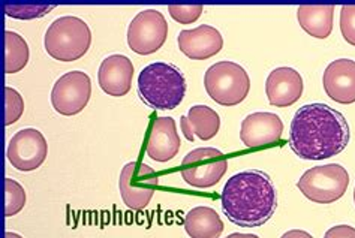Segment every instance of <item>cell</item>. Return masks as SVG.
<instances>
[{
  "instance_id": "cell-1",
  "label": "cell",
  "mask_w": 355,
  "mask_h": 238,
  "mask_svg": "<svg viewBox=\"0 0 355 238\" xmlns=\"http://www.w3.org/2000/svg\"><path fill=\"white\" fill-rule=\"evenodd\" d=\"M349 138V125L340 111L309 103L294 114L288 144L300 159L324 160L340 155Z\"/></svg>"
},
{
  "instance_id": "cell-2",
  "label": "cell",
  "mask_w": 355,
  "mask_h": 238,
  "mask_svg": "<svg viewBox=\"0 0 355 238\" xmlns=\"http://www.w3.org/2000/svg\"><path fill=\"white\" fill-rule=\"evenodd\" d=\"M223 214L241 228H259L277 208L275 183L263 171L248 169L228 178L220 194Z\"/></svg>"
},
{
  "instance_id": "cell-3",
  "label": "cell",
  "mask_w": 355,
  "mask_h": 238,
  "mask_svg": "<svg viewBox=\"0 0 355 238\" xmlns=\"http://www.w3.org/2000/svg\"><path fill=\"white\" fill-rule=\"evenodd\" d=\"M188 84L183 72L173 63L155 62L138 75V94L155 110H174L184 99Z\"/></svg>"
},
{
  "instance_id": "cell-4",
  "label": "cell",
  "mask_w": 355,
  "mask_h": 238,
  "mask_svg": "<svg viewBox=\"0 0 355 238\" xmlns=\"http://www.w3.org/2000/svg\"><path fill=\"white\" fill-rule=\"evenodd\" d=\"M92 45V31L80 17L64 15L54 20L44 36L45 51L59 62H76Z\"/></svg>"
},
{
  "instance_id": "cell-5",
  "label": "cell",
  "mask_w": 355,
  "mask_h": 238,
  "mask_svg": "<svg viewBox=\"0 0 355 238\" xmlns=\"http://www.w3.org/2000/svg\"><path fill=\"white\" fill-rule=\"evenodd\" d=\"M204 85L209 96L222 107H236L248 98L250 78L234 62H218L205 71Z\"/></svg>"
},
{
  "instance_id": "cell-6",
  "label": "cell",
  "mask_w": 355,
  "mask_h": 238,
  "mask_svg": "<svg viewBox=\"0 0 355 238\" xmlns=\"http://www.w3.org/2000/svg\"><path fill=\"white\" fill-rule=\"evenodd\" d=\"M349 174L339 164H329L307 169L300 177L297 187L315 204H333L347 194Z\"/></svg>"
},
{
  "instance_id": "cell-7",
  "label": "cell",
  "mask_w": 355,
  "mask_h": 238,
  "mask_svg": "<svg viewBox=\"0 0 355 238\" xmlns=\"http://www.w3.org/2000/svg\"><path fill=\"white\" fill-rule=\"evenodd\" d=\"M227 171L228 160L218 148H195L182 160V177L192 187L209 189L216 186Z\"/></svg>"
},
{
  "instance_id": "cell-8",
  "label": "cell",
  "mask_w": 355,
  "mask_h": 238,
  "mask_svg": "<svg viewBox=\"0 0 355 238\" xmlns=\"http://www.w3.org/2000/svg\"><path fill=\"white\" fill-rule=\"evenodd\" d=\"M159 186L156 171L143 162H129L119 178L120 195L130 210H143L150 204Z\"/></svg>"
},
{
  "instance_id": "cell-9",
  "label": "cell",
  "mask_w": 355,
  "mask_h": 238,
  "mask_svg": "<svg viewBox=\"0 0 355 238\" xmlns=\"http://www.w3.org/2000/svg\"><path fill=\"white\" fill-rule=\"evenodd\" d=\"M129 49L139 56L161 50L168 37V23L161 11L146 9L134 17L128 27Z\"/></svg>"
},
{
  "instance_id": "cell-10",
  "label": "cell",
  "mask_w": 355,
  "mask_h": 238,
  "mask_svg": "<svg viewBox=\"0 0 355 238\" xmlns=\"http://www.w3.org/2000/svg\"><path fill=\"white\" fill-rule=\"evenodd\" d=\"M92 98V81L86 72L71 71L54 83L51 105L62 116H77Z\"/></svg>"
},
{
  "instance_id": "cell-11",
  "label": "cell",
  "mask_w": 355,
  "mask_h": 238,
  "mask_svg": "<svg viewBox=\"0 0 355 238\" xmlns=\"http://www.w3.org/2000/svg\"><path fill=\"white\" fill-rule=\"evenodd\" d=\"M49 155V142L44 133L33 128L18 130L11 138L6 150V158L15 169L23 173L38 169Z\"/></svg>"
},
{
  "instance_id": "cell-12",
  "label": "cell",
  "mask_w": 355,
  "mask_h": 238,
  "mask_svg": "<svg viewBox=\"0 0 355 238\" xmlns=\"http://www.w3.org/2000/svg\"><path fill=\"white\" fill-rule=\"evenodd\" d=\"M284 121L273 112H254L241 121L240 139L248 148H263L282 138Z\"/></svg>"
},
{
  "instance_id": "cell-13",
  "label": "cell",
  "mask_w": 355,
  "mask_h": 238,
  "mask_svg": "<svg viewBox=\"0 0 355 238\" xmlns=\"http://www.w3.org/2000/svg\"><path fill=\"white\" fill-rule=\"evenodd\" d=\"M134 65L123 54H111L102 60L98 71L99 87L110 96H126L132 87Z\"/></svg>"
},
{
  "instance_id": "cell-14",
  "label": "cell",
  "mask_w": 355,
  "mask_h": 238,
  "mask_svg": "<svg viewBox=\"0 0 355 238\" xmlns=\"http://www.w3.org/2000/svg\"><path fill=\"white\" fill-rule=\"evenodd\" d=\"M303 78L298 71L282 66L268 74L266 81V93L268 102L273 107L286 108L291 107L302 98L303 94Z\"/></svg>"
},
{
  "instance_id": "cell-15",
  "label": "cell",
  "mask_w": 355,
  "mask_h": 238,
  "mask_svg": "<svg viewBox=\"0 0 355 238\" xmlns=\"http://www.w3.org/2000/svg\"><path fill=\"white\" fill-rule=\"evenodd\" d=\"M180 51L192 60H207L223 49V36L218 28L201 24L191 31H182L177 37Z\"/></svg>"
},
{
  "instance_id": "cell-16",
  "label": "cell",
  "mask_w": 355,
  "mask_h": 238,
  "mask_svg": "<svg viewBox=\"0 0 355 238\" xmlns=\"http://www.w3.org/2000/svg\"><path fill=\"white\" fill-rule=\"evenodd\" d=\"M324 90L333 101L349 105L355 102V60L338 59L327 66L322 77Z\"/></svg>"
},
{
  "instance_id": "cell-17",
  "label": "cell",
  "mask_w": 355,
  "mask_h": 238,
  "mask_svg": "<svg viewBox=\"0 0 355 238\" xmlns=\"http://www.w3.org/2000/svg\"><path fill=\"white\" fill-rule=\"evenodd\" d=\"M180 137L177 133L173 117H157L148 132L146 153L156 162H168L177 156L180 150Z\"/></svg>"
},
{
  "instance_id": "cell-18",
  "label": "cell",
  "mask_w": 355,
  "mask_h": 238,
  "mask_svg": "<svg viewBox=\"0 0 355 238\" xmlns=\"http://www.w3.org/2000/svg\"><path fill=\"white\" fill-rule=\"evenodd\" d=\"M180 128L189 142H193L197 138L209 141L218 135L220 117L216 111L207 105H193L188 116L180 117Z\"/></svg>"
},
{
  "instance_id": "cell-19",
  "label": "cell",
  "mask_w": 355,
  "mask_h": 238,
  "mask_svg": "<svg viewBox=\"0 0 355 238\" xmlns=\"http://www.w3.org/2000/svg\"><path fill=\"white\" fill-rule=\"evenodd\" d=\"M334 5H303L297 9V20L307 35L325 40L333 32Z\"/></svg>"
},
{
  "instance_id": "cell-20",
  "label": "cell",
  "mask_w": 355,
  "mask_h": 238,
  "mask_svg": "<svg viewBox=\"0 0 355 238\" xmlns=\"http://www.w3.org/2000/svg\"><path fill=\"white\" fill-rule=\"evenodd\" d=\"M184 231L191 238H220L225 225L216 210L210 207H195L184 217Z\"/></svg>"
},
{
  "instance_id": "cell-21",
  "label": "cell",
  "mask_w": 355,
  "mask_h": 238,
  "mask_svg": "<svg viewBox=\"0 0 355 238\" xmlns=\"http://www.w3.org/2000/svg\"><path fill=\"white\" fill-rule=\"evenodd\" d=\"M31 59L29 45L21 35L12 31L5 32V72L17 74L26 68Z\"/></svg>"
},
{
  "instance_id": "cell-22",
  "label": "cell",
  "mask_w": 355,
  "mask_h": 238,
  "mask_svg": "<svg viewBox=\"0 0 355 238\" xmlns=\"http://www.w3.org/2000/svg\"><path fill=\"white\" fill-rule=\"evenodd\" d=\"M5 195H6L5 216L12 217V216L20 213L26 205V190H24V187L12 178H6L5 180Z\"/></svg>"
},
{
  "instance_id": "cell-23",
  "label": "cell",
  "mask_w": 355,
  "mask_h": 238,
  "mask_svg": "<svg viewBox=\"0 0 355 238\" xmlns=\"http://www.w3.org/2000/svg\"><path fill=\"white\" fill-rule=\"evenodd\" d=\"M5 14L20 20H32L51 12L55 5H38V3H3Z\"/></svg>"
},
{
  "instance_id": "cell-24",
  "label": "cell",
  "mask_w": 355,
  "mask_h": 238,
  "mask_svg": "<svg viewBox=\"0 0 355 238\" xmlns=\"http://www.w3.org/2000/svg\"><path fill=\"white\" fill-rule=\"evenodd\" d=\"M5 101H6V110H5V125L11 126L15 121L20 120L24 112V101L20 93L12 87H5Z\"/></svg>"
},
{
  "instance_id": "cell-25",
  "label": "cell",
  "mask_w": 355,
  "mask_h": 238,
  "mask_svg": "<svg viewBox=\"0 0 355 238\" xmlns=\"http://www.w3.org/2000/svg\"><path fill=\"white\" fill-rule=\"evenodd\" d=\"M202 5H171L168 6V12L173 17V20L180 24H191L200 20L202 15Z\"/></svg>"
},
{
  "instance_id": "cell-26",
  "label": "cell",
  "mask_w": 355,
  "mask_h": 238,
  "mask_svg": "<svg viewBox=\"0 0 355 238\" xmlns=\"http://www.w3.org/2000/svg\"><path fill=\"white\" fill-rule=\"evenodd\" d=\"M340 32L345 41L355 46V5H345L340 9Z\"/></svg>"
},
{
  "instance_id": "cell-27",
  "label": "cell",
  "mask_w": 355,
  "mask_h": 238,
  "mask_svg": "<svg viewBox=\"0 0 355 238\" xmlns=\"http://www.w3.org/2000/svg\"><path fill=\"white\" fill-rule=\"evenodd\" d=\"M324 238H355V228L349 225H336L325 232Z\"/></svg>"
},
{
  "instance_id": "cell-28",
  "label": "cell",
  "mask_w": 355,
  "mask_h": 238,
  "mask_svg": "<svg viewBox=\"0 0 355 238\" xmlns=\"http://www.w3.org/2000/svg\"><path fill=\"white\" fill-rule=\"evenodd\" d=\"M280 238H313V237L303 230H291V231L285 232Z\"/></svg>"
},
{
  "instance_id": "cell-29",
  "label": "cell",
  "mask_w": 355,
  "mask_h": 238,
  "mask_svg": "<svg viewBox=\"0 0 355 238\" xmlns=\"http://www.w3.org/2000/svg\"><path fill=\"white\" fill-rule=\"evenodd\" d=\"M225 238H259L258 235H255V234H241V232H234V234H231V235H228V237H225Z\"/></svg>"
},
{
  "instance_id": "cell-30",
  "label": "cell",
  "mask_w": 355,
  "mask_h": 238,
  "mask_svg": "<svg viewBox=\"0 0 355 238\" xmlns=\"http://www.w3.org/2000/svg\"><path fill=\"white\" fill-rule=\"evenodd\" d=\"M5 238H23L20 234H17V232H11V231H9V232H6L5 234Z\"/></svg>"
},
{
  "instance_id": "cell-31",
  "label": "cell",
  "mask_w": 355,
  "mask_h": 238,
  "mask_svg": "<svg viewBox=\"0 0 355 238\" xmlns=\"http://www.w3.org/2000/svg\"><path fill=\"white\" fill-rule=\"evenodd\" d=\"M354 203H355V189H354Z\"/></svg>"
}]
</instances>
